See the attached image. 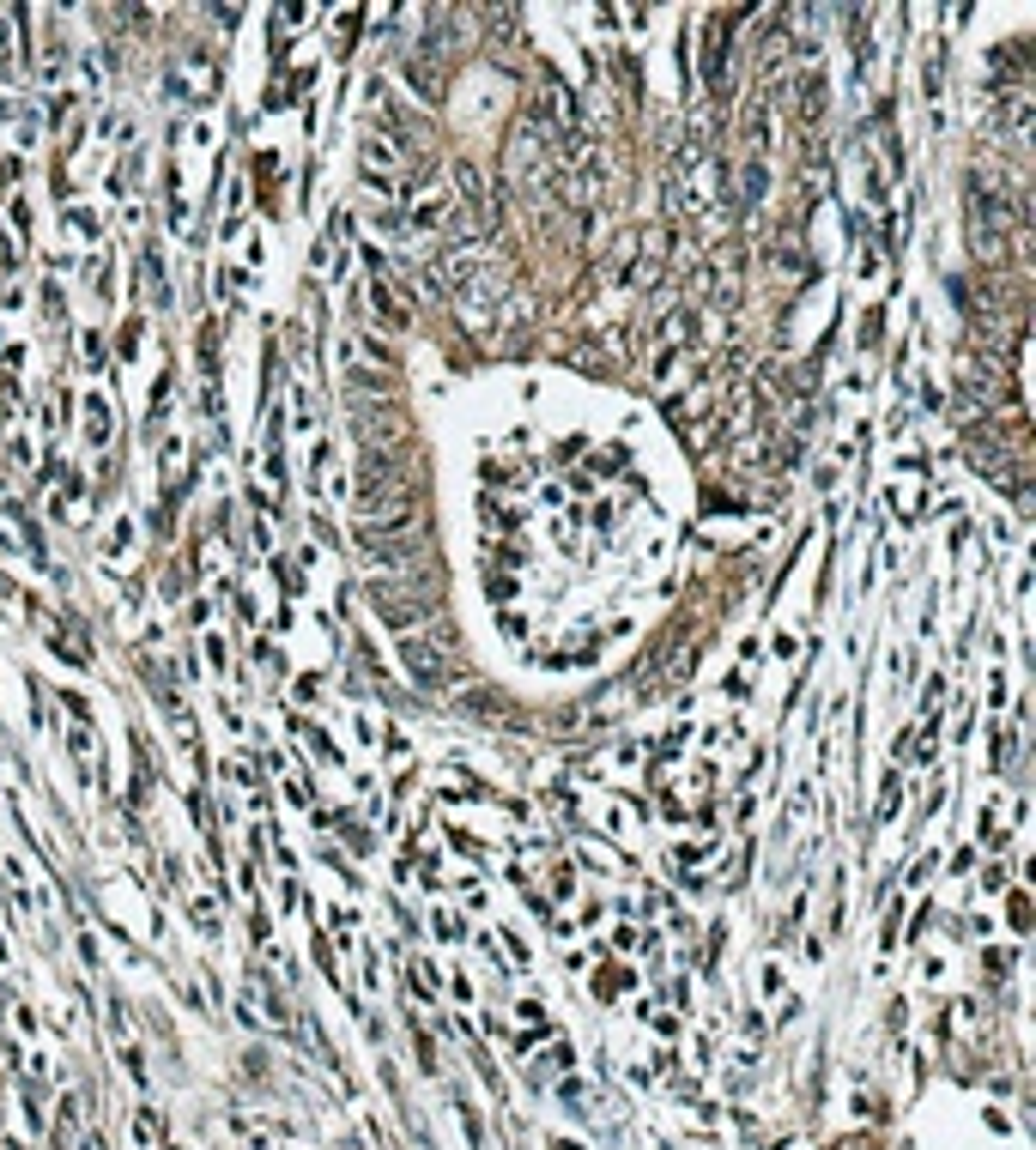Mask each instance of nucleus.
Wrapping results in <instances>:
<instances>
[{"label": "nucleus", "mask_w": 1036, "mask_h": 1150, "mask_svg": "<svg viewBox=\"0 0 1036 1150\" xmlns=\"http://www.w3.org/2000/svg\"><path fill=\"white\" fill-rule=\"evenodd\" d=\"M352 552L377 570V581H424L430 570V540L412 521H370L352 527Z\"/></svg>", "instance_id": "obj_1"}, {"label": "nucleus", "mask_w": 1036, "mask_h": 1150, "mask_svg": "<svg viewBox=\"0 0 1036 1150\" xmlns=\"http://www.w3.org/2000/svg\"><path fill=\"white\" fill-rule=\"evenodd\" d=\"M364 599H370V611H377V624H388V630H400V636L424 630L430 611H436V593H430L424 581H370Z\"/></svg>", "instance_id": "obj_2"}, {"label": "nucleus", "mask_w": 1036, "mask_h": 1150, "mask_svg": "<svg viewBox=\"0 0 1036 1150\" xmlns=\"http://www.w3.org/2000/svg\"><path fill=\"white\" fill-rule=\"evenodd\" d=\"M400 666L418 690H442L455 672V636L449 630H412L400 636Z\"/></svg>", "instance_id": "obj_3"}, {"label": "nucleus", "mask_w": 1036, "mask_h": 1150, "mask_svg": "<svg viewBox=\"0 0 1036 1150\" xmlns=\"http://www.w3.org/2000/svg\"><path fill=\"white\" fill-rule=\"evenodd\" d=\"M819 115H825V80H819V73H812V80H806V92H800V121L812 127Z\"/></svg>", "instance_id": "obj_4"}]
</instances>
